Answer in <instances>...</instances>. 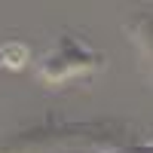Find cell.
I'll use <instances>...</instances> for the list:
<instances>
[{"instance_id":"cell-3","label":"cell","mask_w":153,"mask_h":153,"mask_svg":"<svg viewBox=\"0 0 153 153\" xmlns=\"http://www.w3.org/2000/svg\"><path fill=\"white\" fill-rule=\"evenodd\" d=\"M25 61H28V46L25 43H0V65H9V68H22Z\"/></svg>"},{"instance_id":"cell-4","label":"cell","mask_w":153,"mask_h":153,"mask_svg":"<svg viewBox=\"0 0 153 153\" xmlns=\"http://www.w3.org/2000/svg\"><path fill=\"white\" fill-rule=\"evenodd\" d=\"M132 153H153V147H147V150H132Z\"/></svg>"},{"instance_id":"cell-2","label":"cell","mask_w":153,"mask_h":153,"mask_svg":"<svg viewBox=\"0 0 153 153\" xmlns=\"http://www.w3.org/2000/svg\"><path fill=\"white\" fill-rule=\"evenodd\" d=\"M126 31H129V40L135 43L138 55H141V65L147 68L150 80H153V12L132 16V22L126 25Z\"/></svg>"},{"instance_id":"cell-1","label":"cell","mask_w":153,"mask_h":153,"mask_svg":"<svg viewBox=\"0 0 153 153\" xmlns=\"http://www.w3.org/2000/svg\"><path fill=\"white\" fill-rule=\"evenodd\" d=\"M101 65H104V55L92 49L89 43L76 40V37L65 34L58 40V46L49 52L40 68H37V76L46 83H65L71 76H86V74H95Z\"/></svg>"}]
</instances>
